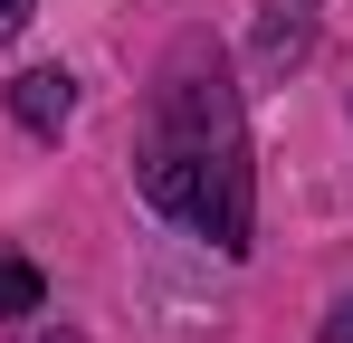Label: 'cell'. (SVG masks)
<instances>
[{
	"label": "cell",
	"instance_id": "obj_5",
	"mask_svg": "<svg viewBox=\"0 0 353 343\" xmlns=\"http://www.w3.org/2000/svg\"><path fill=\"white\" fill-rule=\"evenodd\" d=\"M325 343H353V295L334 305V315H325Z\"/></svg>",
	"mask_w": 353,
	"mask_h": 343
},
{
	"label": "cell",
	"instance_id": "obj_4",
	"mask_svg": "<svg viewBox=\"0 0 353 343\" xmlns=\"http://www.w3.org/2000/svg\"><path fill=\"white\" fill-rule=\"evenodd\" d=\"M29 10H39V0H0V39H19V29H29Z\"/></svg>",
	"mask_w": 353,
	"mask_h": 343
},
{
	"label": "cell",
	"instance_id": "obj_6",
	"mask_svg": "<svg viewBox=\"0 0 353 343\" xmlns=\"http://www.w3.org/2000/svg\"><path fill=\"white\" fill-rule=\"evenodd\" d=\"M29 343H86V334H67V324H48V334H29Z\"/></svg>",
	"mask_w": 353,
	"mask_h": 343
},
{
	"label": "cell",
	"instance_id": "obj_1",
	"mask_svg": "<svg viewBox=\"0 0 353 343\" xmlns=\"http://www.w3.org/2000/svg\"><path fill=\"white\" fill-rule=\"evenodd\" d=\"M134 172H143V200L181 220L191 238H210L220 258L248 248V220H258V172H248V124H239V86L220 48L181 39L153 76V105H143V143H134Z\"/></svg>",
	"mask_w": 353,
	"mask_h": 343
},
{
	"label": "cell",
	"instance_id": "obj_3",
	"mask_svg": "<svg viewBox=\"0 0 353 343\" xmlns=\"http://www.w3.org/2000/svg\"><path fill=\"white\" fill-rule=\"evenodd\" d=\"M39 305H48V277L19 248H0V315H39Z\"/></svg>",
	"mask_w": 353,
	"mask_h": 343
},
{
	"label": "cell",
	"instance_id": "obj_2",
	"mask_svg": "<svg viewBox=\"0 0 353 343\" xmlns=\"http://www.w3.org/2000/svg\"><path fill=\"white\" fill-rule=\"evenodd\" d=\"M10 114H19L29 134H58L67 114H77V76H67V67H29V76L10 86Z\"/></svg>",
	"mask_w": 353,
	"mask_h": 343
}]
</instances>
